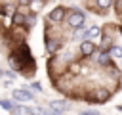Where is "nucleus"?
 <instances>
[{"instance_id": "0eeeda50", "label": "nucleus", "mask_w": 122, "mask_h": 115, "mask_svg": "<svg viewBox=\"0 0 122 115\" xmlns=\"http://www.w3.org/2000/svg\"><path fill=\"white\" fill-rule=\"evenodd\" d=\"M59 48H61V42H59L57 38H50V40H48V44H46V50H48V54H55Z\"/></svg>"}, {"instance_id": "aec40b11", "label": "nucleus", "mask_w": 122, "mask_h": 115, "mask_svg": "<svg viewBox=\"0 0 122 115\" xmlns=\"http://www.w3.org/2000/svg\"><path fill=\"white\" fill-rule=\"evenodd\" d=\"M120 33H122V27H120Z\"/></svg>"}, {"instance_id": "f03ea898", "label": "nucleus", "mask_w": 122, "mask_h": 115, "mask_svg": "<svg viewBox=\"0 0 122 115\" xmlns=\"http://www.w3.org/2000/svg\"><path fill=\"white\" fill-rule=\"evenodd\" d=\"M48 109H51V111H57V113H61V115H63V113L69 109V104H67V102H61V100H53V102H50Z\"/></svg>"}, {"instance_id": "6e6552de", "label": "nucleus", "mask_w": 122, "mask_h": 115, "mask_svg": "<svg viewBox=\"0 0 122 115\" xmlns=\"http://www.w3.org/2000/svg\"><path fill=\"white\" fill-rule=\"evenodd\" d=\"M97 63H99V65H109V63H111V54L101 52V54H99V58H97Z\"/></svg>"}, {"instance_id": "ddd939ff", "label": "nucleus", "mask_w": 122, "mask_h": 115, "mask_svg": "<svg viewBox=\"0 0 122 115\" xmlns=\"http://www.w3.org/2000/svg\"><path fill=\"white\" fill-rule=\"evenodd\" d=\"M42 6H44V2H30V8L32 10H40Z\"/></svg>"}, {"instance_id": "6ab92c4d", "label": "nucleus", "mask_w": 122, "mask_h": 115, "mask_svg": "<svg viewBox=\"0 0 122 115\" xmlns=\"http://www.w3.org/2000/svg\"><path fill=\"white\" fill-rule=\"evenodd\" d=\"M118 109H120V111H122V105H118Z\"/></svg>"}, {"instance_id": "dca6fc26", "label": "nucleus", "mask_w": 122, "mask_h": 115, "mask_svg": "<svg viewBox=\"0 0 122 115\" xmlns=\"http://www.w3.org/2000/svg\"><path fill=\"white\" fill-rule=\"evenodd\" d=\"M71 71H72V73H78V71H80V67H78L76 63H72V65H71Z\"/></svg>"}, {"instance_id": "9d476101", "label": "nucleus", "mask_w": 122, "mask_h": 115, "mask_svg": "<svg viewBox=\"0 0 122 115\" xmlns=\"http://www.w3.org/2000/svg\"><path fill=\"white\" fill-rule=\"evenodd\" d=\"M25 23H27V19H25L23 13H15L13 15V25H25Z\"/></svg>"}, {"instance_id": "423d86ee", "label": "nucleus", "mask_w": 122, "mask_h": 115, "mask_svg": "<svg viewBox=\"0 0 122 115\" xmlns=\"http://www.w3.org/2000/svg\"><path fill=\"white\" fill-rule=\"evenodd\" d=\"M50 21H61L63 17H65V10L63 8H55V10H51L50 12Z\"/></svg>"}, {"instance_id": "39448f33", "label": "nucleus", "mask_w": 122, "mask_h": 115, "mask_svg": "<svg viewBox=\"0 0 122 115\" xmlns=\"http://www.w3.org/2000/svg\"><path fill=\"white\" fill-rule=\"evenodd\" d=\"M99 33H101V29H99L97 25H92L90 29H86V31H84V40H92V38L99 36Z\"/></svg>"}, {"instance_id": "9b49d317", "label": "nucleus", "mask_w": 122, "mask_h": 115, "mask_svg": "<svg viewBox=\"0 0 122 115\" xmlns=\"http://www.w3.org/2000/svg\"><path fill=\"white\" fill-rule=\"evenodd\" d=\"M111 56L116 58V59H120V58H122V48H120V46H112V48H111Z\"/></svg>"}, {"instance_id": "7ed1b4c3", "label": "nucleus", "mask_w": 122, "mask_h": 115, "mask_svg": "<svg viewBox=\"0 0 122 115\" xmlns=\"http://www.w3.org/2000/svg\"><path fill=\"white\" fill-rule=\"evenodd\" d=\"M80 52H82V56H92V54L95 52V44H93L92 40H82Z\"/></svg>"}, {"instance_id": "a211bd4d", "label": "nucleus", "mask_w": 122, "mask_h": 115, "mask_svg": "<svg viewBox=\"0 0 122 115\" xmlns=\"http://www.w3.org/2000/svg\"><path fill=\"white\" fill-rule=\"evenodd\" d=\"M2 75H4V71H2V69H0V77H2Z\"/></svg>"}, {"instance_id": "20e7f679", "label": "nucleus", "mask_w": 122, "mask_h": 115, "mask_svg": "<svg viewBox=\"0 0 122 115\" xmlns=\"http://www.w3.org/2000/svg\"><path fill=\"white\" fill-rule=\"evenodd\" d=\"M13 100H17V102H29V100H32V94L29 90H13Z\"/></svg>"}, {"instance_id": "4468645a", "label": "nucleus", "mask_w": 122, "mask_h": 115, "mask_svg": "<svg viewBox=\"0 0 122 115\" xmlns=\"http://www.w3.org/2000/svg\"><path fill=\"white\" fill-rule=\"evenodd\" d=\"M97 8H111V2H105V0H101V2H97Z\"/></svg>"}, {"instance_id": "f8f14e48", "label": "nucleus", "mask_w": 122, "mask_h": 115, "mask_svg": "<svg viewBox=\"0 0 122 115\" xmlns=\"http://www.w3.org/2000/svg\"><path fill=\"white\" fill-rule=\"evenodd\" d=\"M0 105H2L6 111H13V107H15V105H13L10 100H0Z\"/></svg>"}, {"instance_id": "1a4fd4ad", "label": "nucleus", "mask_w": 122, "mask_h": 115, "mask_svg": "<svg viewBox=\"0 0 122 115\" xmlns=\"http://www.w3.org/2000/svg\"><path fill=\"white\" fill-rule=\"evenodd\" d=\"M101 46L107 50V48H112L114 44H112V40H111V36L109 34H103V38H101Z\"/></svg>"}, {"instance_id": "f3484780", "label": "nucleus", "mask_w": 122, "mask_h": 115, "mask_svg": "<svg viewBox=\"0 0 122 115\" xmlns=\"http://www.w3.org/2000/svg\"><path fill=\"white\" fill-rule=\"evenodd\" d=\"M32 88H34V90H42V86H40L38 82H32Z\"/></svg>"}, {"instance_id": "f257e3e1", "label": "nucleus", "mask_w": 122, "mask_h": 115, "mask_svg": "<svg viewBox=\"0 0 122 115\" xmlns=\"http://www.w3.org/2000/svg\"><path fill=\"white\" fill-rule=\"evenodd\" d=\"M84 21H86V13L84 12H71V15H69V27H72L74 31H78V29H82L84 27Z\"/></svg>"}, {"instance_id": "2eb2a0df", "label": "nucleus", "mask_w": 122, "mask_h": 115, "mask_svg": "<svg viewBox=\"0 0 122 115\" xmlns=\"http://www.w3.org/2000/svg\"><path fill=\"white\" fill-rule=\"evenodd\" d=\"M80 115H101L99 111H82Z\"/></svg>"}]
</instances>
